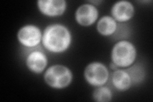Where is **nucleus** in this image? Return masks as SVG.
Listing matches in <instances>:
<instances>
[{"label": "nucleus", "mask_w": 153, "mask_h": 102, "mask_svg": "<svg viewBox=\"0 0 153 102\" xmlns=\"http://www.w3.org/2000/svg\"><path fill=\"white\" fill-rule=\"evenodd\" d=\"M72 35L69 29L61 24H52L43 31L42 44L45 49L54 54H61L70 48Z\"/></svg>", "instance_id": "obj_1"}, {"label": "nucleus", "mask_w": 153, "mask_h": 102, "mask_svg": "<svg viewBox=\"0 0 153 102\" xmlns=\"http://www.w3.org/2000/svg\"><path fill=\"white\" fill-rule=\"evenodd\" d=\"M137 56L136 47L126 40H121L114 45L111 54V62L118 68H127L135 63Z\"/></svg>", "instance_id": "obj_2"}, {"label": "nucleus", "mask_w": 153, "mask_h": 102, "mask_svg": "<svg viewBox=\"0 0 153 102\" xmlns=\"http://www.w3.org/2000/svg\"><path fill=\"white\" fill-rule=\"evenodd\" d=\"M73 73L68 66L56 64L47 68L44 71V79L52 89H63L68 87L73 80Z\"/></svg>", "instance_id": "obj_3"}, {"label": "nucleus", "mask_w": 153, "mask_h": 102, "mask_svg": "<svg viewBox=\"0 0 153 102\" xmlns=\"http://www.w3.org/2000/svg\"><path fill=\"white\" fill-rule=\"evenodd\" d=\"M84 79L89 85L94 87L104 86L107 83L110 74L106 65L99 61L90 63L84 71Z\"/></svg>", "instance_id": "obj_4"}, {"label": "nucleus", "mask_w": 153, "mask_h": 102, "mask_svg": "<svg viewBox=\"0 0 153 102\" xmlns=\"http://www.w3.org/2000/svg\"><path fill=\"white\" fill-rule=\"evenodd\" d=\"M43 32L35 24H26L19 29L17 38L22 46L31 49L37 48L42 40Z\"/></svg>", "instance_id": "obj_5"}, {"label": "nucleus", "mask_w": 153, "mask_h": 102, "mask_svg": "<svg viewBox=\"0 0 153 102\" xmlns=\"http://www.w3.org/2000/svg\"><path fill=\"white\" fill-rule=\"evenodd\" d=\"M99 17L97 7L89 3H85L76 8L75 19L80 26L89 27L97 22Z\"/></svg>", "instance_id": "obj_6"}, {"label": "nucleus", "mask_w": 153, "mask_h": 102, "mask_svg": "<svg viewBox=\"0 0 153 102\" xmlns=\"http://www.w3.org/2000/svg\"><path fill=\"white\" fill-rule=\"evenodd\" d=\"M26 66L35 74H40L45 71L48 65V58L45 53L38 48H31L26 57Z\"/></svg>", "instance_id": "obj_7"}, {"label": "nucleus", "mask_w": 153, "mask_h": 102, "mask_svg": "<svg viewBox=\"0 0 153 102\" xmlns=\"http://www.w3.org/2000/svg\"><path fill=\"white\" fill-rule=\"evenodd\" d=\"M37 7L40 13L49 17L63 16L66 10L67 3L65 0H39Z\"/></svg>", "instance_id": "obj_8"}, {"label": "nucleus", "mask_w": 153, "mask_h": 102, "mask_svg": "<svg viewBox=\"0 0 153 102\" xmlns=\"http://www.w3.org/2000/svg\"><path fill=\"white\" fill-rule=\"evenodd\" d=\"M111 16L117 23L124 24L130 21L135 14L133 4L126 0H121L115 3L111 8Z\"/></svg>", "instance_id": "obj_9"}, {"label": "nucleus", "mask_w": 153, "mask_h": 102, "mask_svg": "<svg viewBox=\"0 0 153 102\" xmlns=\"http://www.w3.org/2000/svg\"><path fill=\"white\" fill-rule=\"evenodd\" d=\"M111 81L114 88L119 91H126L133 86L130 75L126 70L123 68L113 71Z\"/></svg>", "instance_id": "obj_10"}, {"label": "nucleus", "mask_w": 153, "mask_h": 102, "mask_svg": "<svg viewBox=\"0 0 153 102\" xmlns=\"http://www.w3.org/2000/svg\"><path fill=\"white\" fill-rule=\"evenodd\" d=\"M118 24L111 16H104L98 20L97 30L102 36H111L116 33Z\"/></svg>", "instance_id": "obj_11"}, {"label": "nucleus", "mask_w": 153, "mask_h": 102, "mask_svg": "<svg viewBox=\"0 0 153 102\" xmlns=\"http://www.w3.org/2000/svg\"><path fill=\"white\" fill-rule=\"evenodd\" d=\"M130 75L133 85L141 83L144 80L146 77L145 70L140 64H135L126 69Z\"/></svg>", "instance_id": "obj_12"}, {"label": "nucleus", "mask_w": 153, "mask_h": 102, "mask_svg": "<svg viewBox=\"0 0 153 102\" xmlns=\"http://www.w3.org/2000/svg\"><path fill=\"white\" fill-rule=\"evenodd\" d=\"M92 98L97 102H109L112 99V92L108 87L105 85L96 87L93 92Z\"/></svg>", "instance_id": "obj_13"}, {"label": "nucleus", "mask_w": 153, "mask_h": 102, "mask_svg": "<svg viewBox=\"0 0 153 102\" xmlns=\"http://www.w3.org/2000/svg\"><path fill=\"white\" fill-rule=\"evenodd\" d=\"M88 3L93 4L94 6H98L100 4L103 3V1H99V0H95V1H88Z\"/></svg>", "instance_id": "obj_14"}, {"label": "nucleus", "mask_w": 153, "mask_h": 102, "mask_svg": "<svg viewBox=\"0 0 153 102\" xmlns=\"http://www.w3.org/2000/svg\"><path fill=\"white\" fill-rule=\"evenodd\" d=\"M110 68H111L112 70H113V71L118 69V68H117L116 65H115L113 63H112V62L111 63V64H110Z\"/></svg>", "instance_id": "obj_15"}]
</instances>
